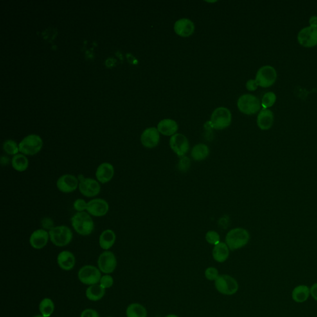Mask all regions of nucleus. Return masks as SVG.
<instances>
[{"label":"nucleus","instance_id":"f257e3e1","mask_svg":"<svg viewBox=\"0 0 317 317\" xmlns=\"http://www.w3.org/2000/svg\"><path fill=\"white\" fill-rule=\"evenodd\" d=\"M71 224L74 230L82 236L91 235L94 229V222L88 213L77 212L71 217Z\"/></svg>","mask_w":317,"mask_h":317},{"label":"nucleus","instance_id":"c03bdc74","mask_svg":"<svg viewBox=\"0 0 317 317\" xmlns=\"http://www.w3.org/2000/svg\"><path fill=\"white\" fill-rule=\"evenodd\" d=\"M165 317H179L178 316H177V315L169 314V315H167V316H166Z\"/></svg>","mask_w":317,"mask_h":317},{"label":"nucleus","instance_id":"39448f33","mask_svg":"<svg viewBox=\"0 0 317 317\" xmlns=\"http://www.w3.org/2000/svg\"><path fill=\"white\" fill-rule=\"evenodd\" d=\"M215 285L217 291L226 296H233L239 290L237 280L228 274H221L215 281Z\"/></svg>","mask_w":317,"mask_h":317},{"label":"nucleus","instance_id":"a878e982","mask_svg":"<svg viewBox=\"0 0 317 317\" xmlns=\"http://www.w3.org/2000/svg\"><path fill=\"white\" fill-rule=\"evenodd\" d=\"M11 165L16 171L23 172L29 167V159L23 154H17L13 156L11 159Z\"/></svg>","mask_w":317,"mask_h":317},{"label":"nucleus","instance_id":"79ce46f5","mask_svg":"<svg viewBox=\"0 0 317 317\" xmlns=\"http://www.w3.org/2000/svg\"><path fill=\"white\" fill-rule=\"evenodd\" d=\"M309 24L311 26L317 27V16H313L310 18Z\"/></svg>","mask_w":317,"mask_h":317},{"label":"nucleus","instance_id":"72a5a7b5","mask_svg":"<svg viewBox=\"0 0 317 317\" xmlns=\"http://www.w3.org/2000/svg\"><path fill=\"white\" fill-rule=\"evenodd\" d=\"M220 274L219 271L215 267H208L206 269L204 272V276L206 279L209 281H213L215 282L217 279L219 277Z\"/></svg>","mask_w":317,"mask_h":317},{"label":"nucleus","instance_id":"b1692460","mask_svg":"<svg viewBox=\"0 0 317 317\" xmlns=\"http://www.w3.org/2000/svg\"><path fill=\"white\" fill-rule=\"evenodd\" d=\"M229 250L228 246L226 243L219 242V244L215 246L213 250V257L216 262L218 263H224L226 262L229 256Z\"/></svg>","mask_w":317,"mask_h":317},{"label":"nucleus","instance_id":"7ed1b4c3","mask_svg":"<svg viewBox=\"0 0 317 317\" xmlns=\"http://www.w3.org/2000/svg\"><path fill=\"white\" fill-rule=\"evenodd\" d=\"M49 233L51 243L58 247L68 246L73 238V233L71 229L64 225L54 227L49 231Z\"/></svg>","mask_w":317,"mask_h":317},{"label":"nucleus","instance_id":"a19ab883","mask_svg":"<svg viewBox=\"0 0 317 317\" xmlns=\"http://www.w3.org/2000/svg\"><path fill=\"white\" fill-rule=\"evenodd\" d=\"M310 294H311L312 298L317 301V283L312 285L311 288H310Z\"/></svg>","mask_w":317,"mask_h":317},{"label":"nucleus","instance_id":"e433bc0d","mask_svg":"<svg viewBox=\"0 0 317 317\" xmlns=\"http://www.w3.org/2000/svg\"><path fill=\"white\" fill-rule=\"evenodd\" d=\"M190 160L187 157H181L178 164V168L180 171L186 172L190 167Z\"/></svg>","mask_w":317,"mask_h":317},{"label":"nucleus","instance_id":"a18cd8bd","mask_svg":"<svg viewBox=\"0 0 317 317\" xmlns=\"http://www.w3.org/2000/svg\"><path fill=\"white\" fill-rule=\"evenodd\" d=\"M33 317H44L43 316H42V315H41V316H40V315H39V316H36Z\"/></svg>","mask_w":317,"mask_h":317},{"label":"nucleus","instance_id":"f8f14e48","mask_svg":"<svg viewBox=\"0 0 317 317\" xmlns=\"http://www.w3.org/2000/svg\"><path fill=\"white\" fill-rule=\"evenodd\" d=\"M169 145L173 151L180 157L185 156L190 149L188 139L181 133H176L172 136L170 138Z\"/></svg>","mask_w":317,"mask_h":317},{"label":"nucleus","instance_id":"423d86ee","mask_svg":"<svg viewBox=\"0 0 317 317\" xmlns=\"http://www.w3.org/2000/svg\"><path fill=\"white\" fill-rule=\"evenodd\" d=\"M232 114L228 109L219 107L213 112L211 117V125L213 129L223 130L231 124Z\"/></svg>","mask_w":317,"mask_h":317},{"label":"nucleus","instance_id":"49530a36","mask_svg":"<svg viewBox=\"0 0 317 317\" xmlns=\"http://www.w3.org/2000/svg\"></svg>","mask_w":317,"mask_h":317},{"label":"nucleus","instance_id":"1a4fd4ad","mask_svg":"<svg viewBox=\"0 0 317 317\" xmlns=\"http://www.w3.org/2000/svg\"><path fill=\"white\" fill-rule=\"evenodd\" d=\"M277 78V73L273 67H262L258 69L256 75L255 81L258 86L262 87H270L276 82Z\"/></svg>","mask_w":317,"mask_h":317},{"label":"nucleus","instance_id":"f704fd0d","mask_svg":"<svg viewBox=\"0 0 317 317\" xmlns=\"http://www.w3.org/2000/svg\"><path fill=\"white\" fill-rule=\"evenodd\" d=\"M87 202L82 199L76 200L73 203V207L77 212H84L87 210Z\"/></svg>","mask_w":317,"mask_h":317},{"label":"nucleus","instance_id":"a211bd4d","mask_svg":"<svg viewBox=\"0 0 317 317\" xmlns=\"http://www.w3.org/2000/svg\"><path fill=\"white\" fill-rule=\"evenodd\" d=\"M115 174L114 166L111 163H103L97 168L96 177L100 183L105 184L109 183L113 179Z\"/></svg>","mask_w":317,"mask_h":317},{"label":"nucleus","instance_id":"ddd939ff","mask_svg":"<svg viewBox=\"0 0 317 317\" xmlns=\"http://www.w3.org/2000/svg\"><path fill=\"white\" fill-rule=\"evenodd\" d=\"M299 43L305 47H313L317 45V27L308 26L301 29L298 35Z\"/></svg>","mask_w":317,"mask_h":317},{"label":"nucleus","instance_id":"dca6fc26","mask_svg":"<svg viewBox=\"0 0 317 317\" xmlns=\"http://www.w3.org/2000/svg\"><path fill=\"white\" fill-rule=\"evenodd\" d=\"M160 141V133L155 127L148 128L141 136V142L146 148L156 147Z\"/></svg>","mask_w":317,"mask_h":317},{"label":"nucleus","instance_id":"473e14b6","mask_svg":"<svg viewBox=\"0 0 317 317\" xmlns=\"http://www.w3.org/2000/svg\"><path fill=\"white\" fill-rule=\"evenodd\" d=\"M206 241L211 245H217L220 242V236L219 234L214 231H210L206 234Z\"/></svg>","mask_w":317,"mask_h":317},{"label":"nucleus","instance_id":"2f4dec72","mask_svg":"<svg viewBox=\"0 0 317 317\" xmlns=\"http://www.w3.org/2000/svg\"><path fill=\"white\" fill-rule=\"evenodd\" d=\"M276 100V94L273 92H268L265 94L263 97L262 100V105L264 109H267V108L273 106Z\"/></svg>","mask_w":317,"mask_h":317},{"label":"nucleus","instance_id":"9d476101","mask_svg":"<svg viewBox=\"0 0 317 317\" xmlns=\"http://www.w3.org/2000/svg\"><path fill=\"white\" fill-rule=\"evenodd\" d=\"M78 188L83 196L93 198L100 194L101 186L100 182L97 180L83 177L80 179Z\"/></svg>","mask_w":317,"mask_h":317},{"label":"nucleus","instance_id":"0eeeda50","mask_svg":"<svg viewBox=\"0 0 317 317\" xmlns=\"http://www.w3.org/2000/svg\"><path fill=\"white\" fill-rule=\"evenodd\" d=\"M237 107L242 113L246 115L257 114L261 109L259 100L251 94H244L237 101Z\"/></svg>","mask_w":317,"mask_h":317},{"label":"nucleus","instance_id":"37998d69","mask_svg":"<svg viewBox=\"0 0 317 317\" xmlns=\"http://www.w3.org/2000/svg\"><path fill=\"white\" fill-rule=\"evenodd\" d=\"M10 158L6 156H3L1 158V164L2 166H6L10 163Z\"/></svg>","mask_w":317,"mask_h":317},{"label":"nucleus","instance_id":"9b49d317","mask_svg":"<svg viewBox=\"0 0 317 317\" xmlns=\"http://www.w3.org/2000/svg\"><path fill=\"white\" fill-rule=\"evenodd\" d=\"M98 265L99 269L102 273L105 274L113 273L117 265L116 255L111 251H103L99 257Z\"/></svg>","mask_w":317,"mask_h":317},{"label":"nucleus","instance_id":"f03ea898","mask_svg":"<svg viewBox=\"0 0 317 317\" xmlns=\"http://www.w3.org/2000/svg\"><path fill=\"white\" fill-rule=\"evenodd\" d=\"M250 240V234L244 228L232 229L227 234L226 244L231 250H235L242 248L248 244Z\"/></svg>","mask_w":317,"mask_h":317},{"label":"nucleus","instance_id":"412c9836","mask_svg":"<svg viewBox=\"0 0 317 317\" xmlns=\"http://www.w3.org/2000/svg\"><path fill=\"white\" fill-rule=\"evenodd\" d=\"M258 127L262 130L270 129L273 124L274 115L269 109H264L260 112L257 117Z\"/></svg>","mask_w":317,"mask_h":317},{"label":"nucleus","instance_id":"c9c22d12","mask_svg":"<svg viewBox=\"0 0 317 317\" xmlns=\"http://www.w3.org/2000/svg\"><path fill=\"white\" fill-rule=\"evenodd\" d=\"M100 285L103 289H108L111 287L114 284V279L110 275H105L101 277Z\"/></svg>","mask_w":317,"mask_h":317},{"label":"nucleus","instance_id":"5701e85b","mask_svg":"<svg viewBox=\"0 0 317 317\" xmlns=\"http://www.w3.org/2000/svg\"><path fill=\"white\" fill-rule=\"evenodd\" d=\"M116 234L112 229L103 231L100 236V246L104 250H109L113 247L116 241Z\"/></svg>","mask_w":317,"mask_h":317},{"label":"nucleus","instance_id":"ea45409f","mask_svg":"<svg viewBox=\"0 0 317 317\" xmlns=\"http://www.w3.org/2000/svg\"><path fill=\"white\" fill-rule=\"evenodd\" d=\"M258 84L255 80H250L246 83V87L249 91H254L258 88Z\"/></svg>","mask_w":317,"mask_h":317},{"label":"nucleus","instance_id":"7c9ffc66","mask_svg":"<svg viewBox=\"0 0 317 317\" xmlns=\"http://www.w3.org/2000/svg\"><path fill=\"white\" fill-rule=\"evenodd\" d=\"M3 149L4 152L10 156H14L19 152V145H17L15 141L8 139L4 141L3 145Z\"/></svg>","mask_w":317,"mask_h":317},{"label":"nucleus","instance_id":"4be33fe9","mask_svg":"<svg viewBox=\"0 0 317 317\" xmlns=\"http://www.w3.org/2000/svg\"><path fill=\"white\" fill-rule=\"evenodd\" d=\"M157 130L164 136H173L176 134L179 127L176 121L172 119H164L157 125Z\"/></svg>","mask_w":317,"mask_h":317},{"label":"nucleus","instance_id":"c756f323","mask_svg":"<svg viewBox=\"0 0 317 317\" xmlns=\"http://www.w3.org/2000/svg\"><path fill=\"white\" fill-rule=\"evenodd\" d=\"M55 310V305L52 300L49 298H45L40 302L39 310L42 316L50 317Z\"/></svg>","mask_w":317,"mask_h":317},{"label":"nucleus","instance_id":"58836bf2","mask_svg":"<svg viewBox=\"0 0 317 317\" xmlns=\"http://www.w3.org/2000/svg\"><path fill=\"white\" fill-rule=\"evenodd\" d=\"M80 317H100L95 310L87 309L84 310L81 314Z\"/></svg>","mask_w":317,"mask_h":317},{"label":"nucleus","instance_id":"c85d7f7f","mask_svg":"<svg viewBox=\"0 0 317 317\" xmlns=\"http://www.w3.org/2000/svg\"><path fill=\"white\" fill-rule=\"evenodd\" d=\"M210 154V149L204 144H199L193 148L191 156L196 161H203Z\"/></svg>","mask_w":317,"mask_h":317},{"label":"nucleus","instance_id":"4c0bfd02","mask_svg":"<svg viewBox=\"0 0 317 317\" xmlns=\"http://www.w3.org/2000/svg\"><path fill=\"white\" fill-rule=\"evenodd\" d=\"M42 226L43 227L44 229L45 230H49L50 231V229H52L54 228L53 225V221H52V219H51L49 217H46L44 218L43 220L42 221Z\"/></svg>","mask_w":317,"mask_h":317},{"label":"nucleus","instance_id":"393cba45","mask_svg":"<svg viewBox=\"0 0 317 317\" xmlns=\"http://www.w3.org/2000/svg\"><path fill=\"white\" fill-rule=\"evenodd\" d=\"M310 289L305 285H298L294 289L292 292V298L295 302L303 303L309 298Z\"/></svg>","mask_w":317,"mask_h":317},{"label":"nucleus","instance_id":"aec40b11","mask_svg":"<svg viewBox=\"0 0 317 317\" xmlns=\"http://www.w3.org/2000/svg\"><path fill=\"white\" fill-rule=\"evenodd\" d=\"M57 264L61 269L65 271L71 270L76 264L75 255L68 250L61 251L57 257Z\"/></svg>","mask_w":317,"mask_h":317},{"label":"nucleus","instance_id":"cd10ccee","mask_svg":"<svg viewBox=\"0 0 317 317\" xmlns=\"http://www.w3.org/2000/svg\"><path fill=\"white\" fill-rule=\"evenodd\" d=\"M127 317H147L146 308L139 303H133L129 305L126 310Z\"/></svg>","mask_w":317,"mask_h":317},{"label":"nucleus","instance_id":"bb28decb","mask_svg":"<svg viewBox=\"0 0 317 317\" xmlns=\"http://www.w3.org/2000/svg\"><path fill=\"white\" fill-rule=\"evenodd\" d=\"M105 293V289L100 284L90 285L87 289L86 295L87 298L91 301H98L102 299Z\"/></svg>","mask_w":317,"mask_h":317},{"label":"nucleus","instance_id":"2eb2a0df","mask_svg":"<svg viewBox=\"0 0 317 317\" xmlns=\"http://www.w3.org/2000/svg\"><path fill=\"white\" fill-rule=\"evenodd\" d=\"M80 181L79 179L72 174L62 175L57 180V187L60 192L64 193H70L75 192L78 188Z\"/></svg>","mask_w":317,"mask_h":317},{"label":"nucleus","instance_id":"f3484780","mask_svg":"<svg viewBox=\"0 0 317 317\" xmlns=\"http://www.w3.org/2000/svg\"><path fill=\"white\" fill-rule=\"evenodd\" d=\"M50 239L49 232L44 229H37L33 232L29 238V243L33 248L40 250L44 248Z\"/></svg>","mask_w":317,"mask_h":317},{"label":"nucleus","instance_id":"20e7f679","mask_svg":"<svg viewBox=\"0 0 317 317\" xmlns=\"http://www.w3.org/2000/svg\"><path fill=\"white\" fill-rule=\"evenodd\" d=\"M43 147V141L37 134H30L19 144V152L25 156H34L39 153Z\"/></svg>","mask_w":317,"mask_h":317},{"label":"nucleus","instance_id":"4468645a","mask_svg":"<svg viewBox=\"0 0 317 317\" xmlns=\"http://www.w3.org/2000/svg\"><path fill=\"white\" fill-rule=\"evenodd\" d=\"M87 212L94 217H103L109 211V204L106 200L94 199L87 202Z\"/></svg>","mask_w":317,"mask_h":317},{"label":"nucleus","instance_id":"6e6552de","mask_svg":"<svg viewBox=\"0 0 317 317\" xmlns=\"http://www.w3.org/2000/svg\"><path fill=\"white\" fill-rule=\"evenodd\" d=\"M78 276L83 284L89 285L98 284L101 279L100 269L92 265L83 267L79 271Z\"/></svg>","mask_w":317,"mask_h":317},{"label":"nucleus","instance_id":"6ab92c4d","mask_svg":"<svg viewBox=\"0 0 317 317\" xmlns=\"http://www.w3.org/2000/svg\"><path fill=\"white\" fill-rule=\"evenodd\" d=\"M174 31L181 37H190L195 31L194 23L186 18L179 19L174 24Z\"/></svg>","mask_w":317,"mask_h":317}]
</instances>
